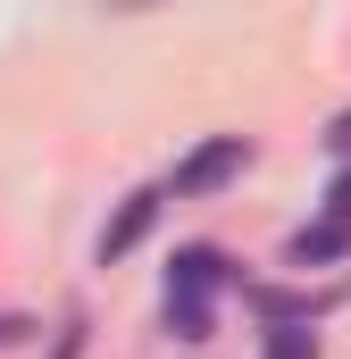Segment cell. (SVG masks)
Listing matches in <instances>:
<instances>
[{"label":"cell","mask_w":351,"mask_h":359,"mask_svg":"<svg viewBox=\"0 0 351 359\" xmlns=\"http://www.w3.org/2000/svg\"><path fill=\"white\" fill-rule=\"evenodd\" d=\"M226 284H234L226 251H209V243L176 251V268H168V334L176 343H209V318H218V292Z\"/></svg>","instance_id":"obj_1"},{"label":"cell","mask_w":351,"mask_h":359,"mask_svg":"<svg viewBox=\"0 0 351 359\" xmlns=\"http://www.w3.org/2000/svg\"><path fill=\"white\" fill-rule=\"evenodd\" d=\"M243 168H251V142H243V134H209V142L176 168V201H209L218 184H234Z\"/></svg>","instance_id":"obj_2"},{"label":"cell","mask_w":351,"mask_h":359,"mask_svg":"<svg viewBox=\"0 0 351 359\" xmlns=\"http://www.w3.org/2000/svg\"><path fill=\"white\" fill-rule=\"evenodd\" d=\"M159 201H168V192H126V209H117V217L100 226V268H117V259H126V251H134V243L151 234Z\"/></svg>","instance_id":"obj_3"},{"label":"cell","mask_w":351,"mask_h":359,"mask_svg":"<svg viewBox=\"0 0 351 359\" xmlns=\"http://www.w3.org/2000/svg\"><path fill=\"white\" fill-rule=\"evenodd\" d=\"M351 251V217H335V209H326V217H318V226H301V234H293V243H284V268H326V259H343Z\"/></svg>","instance_id":"obj_4"},{"label":"cell","mask_w":351,"mask_h":359,"mask_svg":"<svg viewBox=\"0 0 351 359\" xmlns=\"http://www.w3.org/2000/svg\"><path fill=\"white\" fill-rule=\"evenodd\" d=\"M267 359H318V343H310V326L276 318V326H267Z\"/></svg>","instance_id":"obj_5"},{"label":"cell","mask_w":351,"mask_h":359,"mask_svg":"<svg viewBox=\"0 0 351 359\" xmlns=\"http://www.w3.org/2000/svg\"><path fill=\"white\" fill-rule=\"evenodd\" d=\"M326 151H343V159H351V109L335 117V126H326Z\"/></svg>","instance_id":"obj_6"},{"label":"cell","mask_w":351,"mask_h":359,"mask_svg":"<svg viewBox=\"0 0 351 359\" xmlns=\"http://www.w3.org/2000/svg\"><path fill=\"white\" fill-rule=\"evenodd\" d=\"M326 209H335V217H351V168L335 176V192H326Z\"/></svg>","instance_id":"obj_7"},{"label":"cell","mask_w":351,"mask_h":359,"mask_svg":"<svg viewBox=\"0 0 351 359\" xmlns=\"http://www.w3.org/2000/svg\"><path fill=\"white\" fill-rule=\"evenodd\" d=\"M17 334H34V326H25L17 309H0V343H17Z\"/></svg>","instance_id":"obj_8"}]
</instances>
